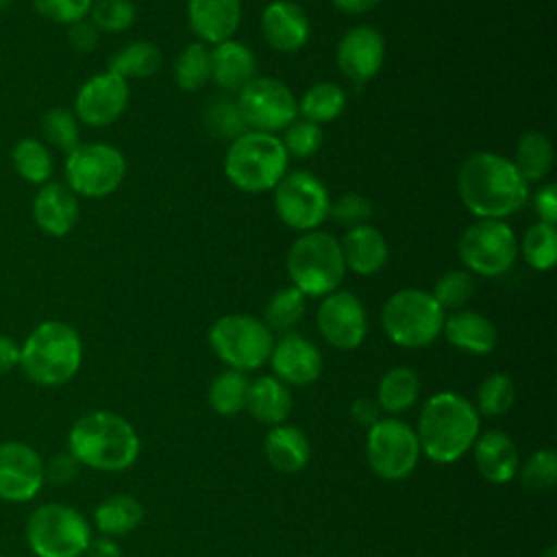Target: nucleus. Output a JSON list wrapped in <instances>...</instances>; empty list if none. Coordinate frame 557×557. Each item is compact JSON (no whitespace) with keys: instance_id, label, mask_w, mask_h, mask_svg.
I'll return each mask as SVG.
<instances>
[{"instance_id":"nucleus-1","label":"nucleus","mask_w":557,"mask_h":557,"mask_svg":"<svg viewBox=\"0 0 557 557\" xmlns=\"http://www.w3.org/2000/svg\"><path fill=\"white\" fill-rule=\"evenodd\" d=\"M457 191L463 207L479 220H505L529 200V183L511 159L487 150L474 152L461 163Z\"/></svg>"},{"instance_id":"nucleus-2","label":"nucleus","mask_w":557,"mask_h":557,"mask_svg":"<svg viewBox=\"0 0 557 557\" xmlns=\"http://www.w3.org/2000/svg\"><path fill=\"white\" fill-rule=\"evenodd\" d=\"M416 435L420 453L431 461H457L479 435V411L468 398L455 392H440L422 405Z\"/></svg>"},{"instance_id":"nucleus-3","label":"nucleus","mask_w":557,"mask_h":557,"mask_svg":"<svg viewBox=\"0 0 557 557\" xmlns=\"http://www.w3.org/2000/svg\"><path fill=\"white\" fill-rule=\"evenodd\" d=\"M67 450L81 466L120 472L135 463L139 435L128 420L113 411H89L72 424Z\"/></svg>"},{"instance_id":"nucleus-4","label":"nucleus","mask_w":557,"mask_h":557,"mask_svg":"<svg viewBox=\"0 0 557 557\" xmlns=\"http://www.w3.org/2000/svg\"><path fill=\"white\" fill-rule=\"evenodd\" d=\"M83 363V339L61 320L39 322L20 344L22 372L41 387H59L74 379Z\"/></svg>"},{"instance_id":"nucleus-5","label":"nucleus","mask_w":557,"mask_h":557,"mask_svg":"<svg viewBox=\"0 0 557 557\" xmlns=\"http://www.w3.org/2000/svg\"><path fill=\"white\" fill-rule=\"evenodd\" d=\"M289 157L278 135L246 131L231 141L224 154L226 178L246 194L274 189L287 174Z\"/></svg>"},{"instance_id":"nucleus-6","label":"nucleus","mask_w":557,"mask_h":557,"mask_svg":"<svg viewBox=\"0 0 557 557\" xmlns=\"http://www.w3.org/2000/svg\"><path fill=\"white\" fill-rule=\"evenodd\" d=\"M285 268L292 285L305 296H326L335 292L346 276L339 239L318 228L294 239Z\"/></svg>"},{"instance_id":"nucleus-7","label":"nucleus","mask_w":557,"mask_h":557,"mask_svg":"<svg viewBox=\"0 0 557 557\" xmlns=\"http://www.w3.org/2000/svg\"><path fill=\"white\" fill-rule=\"evenodd\" d=\"M444 318L446 311L437 305L433 294L418 287L394 292L381 309L385 335L403 348H422L433 344L442 333Z\"/></svg>"},{"instance_id":"nucleus-8","label":"nucleus","mask_w":557,"mask_h":557,"mask_svg":"<svg viewBox=\"0 0 557 557\" xmlns=\"http://www.w3.org/2000/svg\"><path fill=\"white\" fill-rule=\"evenodd\" d=\"M26 542L35 557H81L91 542V531L74 507L46 503L28 516Z\"/></svg>"},{"instance_id":"nucleus-9","label":"nucleus","mask_w":557,"mask_h":557,"mask_svg":"<svg viewBox=\"0 0 557 557\" xmlns=\"http://www.w3.org/2000/svg\"><path fill=\"white\" fill-rule=\"evenodd\" d=\"M209 344L226 366L246 372L270 359L274 335L265 322L255 315L228 313L211 324Z\"/></svg>"},{"instance_id":"nucleus-10","label":"nucleus","mask_w":557,"mask_h":557,"mask_svg":"<svg viewBox=\"0 0 557 557\" xmlns=\"http://www.w3.org/2000/svg\"><path fill=\"white\" fill-rule=\"evenodd\" d=\"M124 174L126 159L111 144H78L65 154V185L76 196L104 198L122 185Z\"/></svg>"},{"instance_id":"nucleus-11","label":"nucleus","mask_w":557,"mask_h":557,"mask_svg":"<svg viewBox=\"0 0 557 557\" xmlns=\"http://www.w3.org/2000/svg\"><path fill=\"white\" fill-rule=\"evenodd\" d=\"M459 259L479 276H500L511 270L518 259V237L505 220H476L457 244Z\"/></svg>"},{"instance_id":"nucleus-12","label":"nucleus","mask_w":557,"mask_h":557,"mask_svg":"<svg viewBox=\"0 0 557 557\" xmlns=\"http://www.w3.org/2000/svg\"><path fill=\"white\" fill-rule=\"evenodd\" d=\"M331 209L326 185L307 170L285 174L274 187V211L278 220L300 233L315 231Z\"/></svg>"},{"instance_id":"nucleus-13","label":"nucleus","mask_w":557,"mask_h":557,"mask_svg":"<svg viewBox=\"0 0 557 557\" xmlns=\"http://www.w3.org/2000/svg\"><path fill=\"white\" fill-rule=\"evenodd\" d=\"M366 457L376 476L385 481H400L409 476L418 463V435L398 418H381L368 431Z\"/></svg>"},{"instance_id":"nucleus-14","label":"nucleus","mask_w":557,"mask_h":557,"mask_svg":"<svg viewBox=\"0 0 557 557\" xmlns=\"http://www.w3.org/2000/svg\"><path fill=\"white\" fill-rule=\"evenodd\" d=\"M237 107L246 126L261 133L285 131L298 115V102L292 89L272 76H255L237 91Z\"/></svg>"},{"instance_id":"nucleus-15","label":"nucleus","mask_w":557,"mask_h":557,"mask_svg":"<svg viewBox=\"0 0 557 557\" xmlns=\"http://www.w3.org/2000/svg\"><path fill=\"white\" fill-rule=\"evenodd\" d=\"M320 335L337 350L357 348L368 333V315L363 302L346 289L326 294L315 313Z\"/></svg>"},{"instance_id":"nucleus-16","label":"nucleus","mask_w":557,"mask_h":557,"mask_svg":"<svg viewBox=\"0 0 557 557\" xmlns=\"http://www.w3.org/2000/svg\"><path fill=\"white\" fill-rule=\"evenodd\" d=\"M128 81L104 70L87 78L74 98V115L78 122L100 128L122 117L128 107Z\"/></svg>"},{"instance_id":"nucleus-17","label":"nucleus","mask_w":557,"mask_h":557,"mask_svg":"<svg viewBox=\"0 0 557 557\" xmlns=\"http://www.w3.org/2000/svg\"><path fill=\"white\" fill-rule=\"evenodd\" d=\"M44 459L24 442L0 444V498L7 503H28L44 487Z\"/></svg>"},{"instance_id":"nucleus-18","label":"nucleus","mask_w":557,"mask_h":557,"mask_svg":"<svg viewBox=\"0 0 557 557\" xmlns=\"http://www.w3.org/2000/svg\"><path fill=\"white\" fill-rule=\"evenodd\" d=\"M337 67L339 72L355 81L366 83L379 74L385 59V39L383 35L366 24L348 28L337 44Z\"/></svg>"},{"instance_id":"nucleus-19","label":"nucleus","mask_w":557,"mask_h":557,"mask_svg":"<svg viewBox=\"0 0 557 557\" xmlns=\"http://www.w3.org/2000/svg\"><path fill=\"white\" fill-rule=\"evenodd\" d=\"M274 376L285 385L305 387L322 374V355L313 342L298 333H285L274 342L270 359Z\"/></svg>"},{"instance_id":"nucleus-20","label":"nucleus","mask_w":557,"mask_h":557,"mask_svg":"<svg viewBox=\"0 0 557 557\" xmlns=\"http://www.w3.org/2000/svg\"><path fill=\"white\" fill-rule=\"evenodd\" d=\"M261 35L272 50L298 52L311 35L305 9L292 0H274L261 13Z\"/></svg>"},{"instance_id":"nucleus-21","label":"nucleus","mask_w":557,"mask_h":557,"mask_svg":"<svg viewBox=\"0 0 557 557\" xmlns=\"http://www.w3.org/2000/svg\"><path fill=\"white\" fill-rule=\"evenodd\" d=\"M81 215L78 196L57 181L39 185L33 200V218L41 233L50 237H65L74 231Z\"/></svg>"},{"instance_id":"nucleus-22","label":"nucleus","mask_w":557,"mask_h":557,"mask_svg":"<svg viewBox=\"0 0 557 557\" xmlns=\"http://www.w3.org/2000/svg\"><path fill=\"white\" fill-rule=\"evenodd\" d=\"M187 22L200 44H222L242 22V0H187Z\"/></svg>"},{"instance_id":"nucleus-23","label":"nucleus","mask_w":557,"mask_h":557,"mask_svg":"<svg viewBox=\"0 0 557 557\" xmlns=\"http://www.w3.org/2000/svg\"><path fill=\"white\" fill-rule=\"evenodd\" d=\"M339 248L346 270L359 276H372L381 272L389 257V248L383 233L372 224L348 228L346 235L339 239Z\"/></svg>"},{"instance_id":"nucleus-24","label":"nucleus","mask_w":557,"mask_h":557,"mask_svg":"<svg viewBox=\"0 0 557 557\" xmlns=\"http://www.w3.org/2000/svg\"><path fill=\"white\" fill-rule=\"evenodd\" d=\"M474 461L479 472L490 483H507L520 468V457L513 440L503 431H485L474 440Z\"/></svg>"},{"instance_id":"nucleus-25","label":"nucleus","mask_w":557,"mask_h":557,"mask_svg":"<svg viewBox=\"0 0 557 557\" xmlns=\"http://www.w3.org/2000/svg\"><path fill=\"white\" fill-rule=\"evenodd\" d=\"M257 76V61L248 46L226 39L211 48V81L226 89L239 91Z\"/></svg>"},{"instance_id":"nucleus-26","label":"nucleus","mask_w":557,"mask_h":557,"mask_svg":"<svg viewBox=\"0 0 557 557\" xmlns=\"http://www.w3.org/2000/svg\"><path fill=\"white\" fill-rule=\"evenodd\" d=\"M442 333L455 348L472 355H487L496 348L498 342V333L492 320L468 309H457L446 315Z\"/></svg>"},{"instance_id":"nucleus-27","label":"nucleus","mask_w":557,"mask_h":557,"mask_svg":"<svg viewBox=\"0 0 557 557\" xmlns=\"http://www.w3.org/2000/svg\"><path fill=\"white\" fill-rule=\"evenodd\" d=\"M268 463L283 474L300 472L311 457V444L307 435L289 424H276L263 442Z\"/></svg>"},{"instance_id":"nucleus-28","label":"nucleus","mask_w":557,"mask_h":557,"mask_svg":"<svg viewBox=\"0 0 557 557\" xmlns=\"http://www.w3.org/2000/svg\"><path fill=\"white\" fill-rule=\"evenodd\" d=\"M257 422L263 424H283L292 411V394L289 387L276 376H259L248 383L246 407Z\"/></svg>"},{"instance_id":"nucleus-29","label":"nucleus","mask_w":557,"mask_h":557,"mask_svg":"<svg viewBox=\"0 0 557 557\" xmlns=\"http://www.w3.org/2000/svg\"><path fill=\"white\" fill-rule=\"evenodd\" d=\"M141 518H144L141 503L131 494H113L104 498L94 511L96 529L109 537L131 533L133 529L139 527Z\"/></svg>"},{"instance_id":"nucleus-30","label":"nucleus","mask_w":557,"mask_h":557,"mask_svg":"<svg viewBox=\"0 0 557 557\" xmlns=\"http://www.w3.org/2000/svg\"><path fill=\"white\" fill-rule=\"evenodd\" d=\"M418 394H420L418 374L407 366H396L381 376L379 389H376V403L381 411L400 413L418 400Z\"/></svg>"},{"instance_id":"nucleus-31","label":"nucleus","mask_w":557,"mask_h":557,"mask_svg":"<svg viewBox=\"0 0 557 557\" xmlns=\"http://www.w3.org/2000/svg\"><path fill=\"white\" fill-rule=\"evenodd\" d=\"M553 159L555 152L550 139L540 131H529L518 139L511 163L527 183H533L550 172Z\"/></svg>"},{"instance_id":"nucleus-32","label":"nucleus","mask_w":557,"mask_h":557,"mask_svg":"<svg viewBox=\"0 0 557 557\" xmlns=\"http://www.w3.org/2000/svg\"><path fill=\"white\" fill-rule=\"evenodd\" d=\"M161 65V52L150 41H131L111 54L107 70L117 74L120 78H150Z\"/></svg>"},{"instance_id":"nucleus-33","label":"nucleus","mask_w":557,"mask_h":557,"mask_svg":"<svg viewBox=\"0 0 557 557\" xmlns=\"http://www.w3.org/2000/svg\"><path fill=\"white\" fill-rule=\"evenodd\" d=\"M346 91L337 85V83H315L311 85L300 102H298V113L302 115V120L315 122V124H324V122H333L337 120L344 109H346Z\"/></svg>"},{"instance_id":"nucleus-34","label":"nucleus","mask_w":557,"mask_h":557,"mask_svg":"<svg viewBox=\"0 0 557 557\" xmlns=\"http://www.w3.org/2000/svg\"><path fill=\"white\" fill-rule=\"evenodd\" d=\"M11 161L15 172L33 185H44L52 176V154L44 141L35 137H22L11 148Z\"/></svg>"},{"instance_id":"nucleus-35","label":"nucleus","mask_w":557,"mask_h":557,"mask_svg":"<svg viewBox=\"0 0 557 557\" xmlns=\"http://www.w3.org/2000/svg\"><path fill=\"white\" fill-rule=\"evenodd\" d=\"M174 81L183 91H198L211 81V50L207 44H187L174 61Z\"/></svg>"},{"instance_id":"nucleus-36","label":"nucleus","mask_w":557,"mask_h":557,"mask_svg":"<svg viewBox=\"0 0 557 557\" xmlns=\"http://www.w3.org/2000/svg\"><path fill=\"white\" fill-rule=\"evenodd\" d=\"M248 379L239 370H224L220 372L209 385V405L220 416H235L246 407L248 394Z\"/></svg>"},{"instance_id":"nucleus-37","label":"nucleus","mask_w":557,"mask_h":557,"mask_svg":"<svg viewBox=\"0 0 557 557\" xmlns=\"http://www.w3.org/2000/svg\"><path fill=\"white\" fill-rule=\"evenodd\" d=\"M307 311V296L294 285H287L272 294L265 305V326L278 333H292V329L302 320Z\"/></svg>"},{"instance_id":"nucleus-38","label":"nucleus","mask_w":557,"mask_h":557,"mask_svg":"<svg viewBox=\"0 0 557 557\" xmlns=\"http://www.w3.org/2000/svg\"><path fill=\"white\" fill-rule=\"evenodd\" d=\"M518 250H522L524 261L537 270L546 272L557 261V228L546 222H535L518 242Z\"/></svg>"},{"instance_id":"nucleus-39","label":"nucleus","mask_w":557,"mask_h":557,"mask_svg":"<svg viewBox=\"0 0 557 557\" xmlns=\"http://www.w3.org/2000/svg\"><path fill=\"white\" fill-rule=\"evenodd\" d=\"M41 133L46 141L61 152H72L81 144V128L74 111L65 107H52L41 117Z\"/></svg>"},{"instance_id":"nucleus-40","label":"nucleus","mask_w":557,"mask_h":557,"mask_svg":"<svg viewBox=\"0 0 557 557\" xmlns=\"http://www.w3.org/2000/svg\"><path fill=\"white\" fill-rule=\"evenodd\" d=\"M516 400V387L509 374L505 372H494L485 376L476 389V403L479 411L487 418L503 416L511 409Z\"/></svg>"},{"instance_id":"nucleus-41","label":"nucleus","mask_w":557,"mask_h":557,"mask_svg":"<svg viewBox=\"0 0 557 557\" xmlns=\"http://www.w3.org/2000/svg\"><path fill=\"white\" fill-rule=\"evenodd\" d=\"M205 126L218 139H237L248 131L237 100L218 98L205 111Z\"/></svg>"},{"instance_id":"nucleus-42","label":"nucleus","mask_w":557,"mask_h":557,"mask_svg":"<svg viewBox=\"0 0 557 557\" xmlns=\"http://www.w3.org/2000/svg\"><path fill=\"white\" fill-rule=\"evenodd\" d=\"M516 474H520V483L527 492H533V494L550 492L555 481H557V455H555V450H550V448L535 450L522 463V468H518Z\"/></svg>"},{"instance_id":"nucleus-43","label":"nucleus","mask_w":557,"mask_h":557,"mask_svg":"<svg viewBox=\"0 0 557 557\" xmlns=\"http://www.w3.org/2000/svg\"><path fill=\"white\" fill-rule=\"evenodd\" d=\"M433 298L446 309H461L474 294V276L468 270H448L433 285Z\"/></svg>"},{"instance_id":"nucleus-44","label":"nucleus","mask_w":557,"mask_h":557,"mask_svg":"<svg viewBox=\"0 0 557 557\" xmlns=\"http://www.w3.org/2000/svg\"><path fill=\"white\" fill-rule=\"evenodd\" d=\"M87 17L98 30L122 33L133 26L137 9L131 0H94Z\"/></svg>"},{"instance_id":"nucleus-45","label":"nucleus","mask_w":557,"mask_h":557,"mask_svg":"<svg viewBox=\"0 0 557 557\" xmlns=\"http://www.w3.org/2000/svg\"><path fill=\"white\" fill-rule=\"evenodd\" d=\"M322 128L315 122L309 120H294L283 135V146L287 157H296V159H309L313 157L320 146H322Z\"/></svg>"},{"instance_id":"nucleus-46","label":"nucleus","mask_w":557,"mask_h":557,"mask_svg":"<svg viewBox=\"0 0 557 557\" xmlns=\"http://www.w3.org/2000/svg\"><path fill=\"white\" fill-rule=\"evenodd\" d=\"M329 215H331L337 224H342V226H346V228H352V226L368 224V220H370V215H372V205H370V200H368L363 194L348 191V194L337 196V198L331 202Z\"/></svg>"},{"instance_id":"nucleus-47","label":"nucleus","mask_w":557,"mask_h":557,"mask_svg":"<svg viewBox=\"0 0 557 557\" xmlns=\"http://www.w3.org/2000/svg\"><path fill=\"white\" fill-rule=\"evenodd\" d=\"M94 0H33L39 15L57 24H74L89 15Z\"/></svg>"},{"instance_id":"nucleus-48","label":"nucleus","mask_w":557,"mask_h":557,"mask_svg":"<svg viewBox=\"0 0 557 557\" xmlns=\"http://www.w3.org/2000/svg\"><path fill=\"white\" fill-rule=\"evenodd\" d=\"M78 466L81 463L74 459V455L70 450L67 453H59L48 463H44V479L54 483V485H65V483L76 479Z\"/></svg>"},{"instance_id":"nucleus-49","label":"nucleus","mask_w":557,"mask_h":557,"mask_svg":"<svg viewBox=\"0 0 557 557\" xmlns=\"http://www.w3.org/2000/svg\"><path fill=\"white\" fill-rule=\"evenodd\" d=\"M98 39H100V30L87 17L67 26V41L78 52L96 50Z\"/></svg>"},{"instance_id":"nucleus-50","label":"nucleus","mask_w":557,"mask_h":557,"mask_svg":"<svg viewBox=\"0 0 557 557\" xmlns=\"http://www.w3.org/2000/svg\"><path fill=\"white\" fill-rule=\"evenodd\" d=\"M533 209L537 213V222H546V224H557V187L555 183H546L544 187H540L533 196Z\"/></svg>"},{"instance_id":"nucleus-51","label":"nucleus","mask_w":557,"mask_h":557,"mask_svg":"<svg viewBox=\"0 0 557 557\" xmlns=\"http://www.w3.org/2000/svg\"><path fill=\"white\" fill-rule=\"evenodd\" d=\"M350 413L363 426H372L381 420V407H379L376 398H357L350 405Z\"/></svg>"},{"instance_id":"nucleus-52","label":"nucleus","mask_w":557,"mask_h":557,"mask_svg":"<svg viewBox=\"0 0 557 557\" xmlns=\"http://www.w3.org/2000/svg\"><path fill=\"white\" fill-rule=\"evenodd\" d=\"M17 366H20V344L9 335H0V374H7Z\"/></svg>"},{"instance_id":"nucleus-53","label":"nucleus","mask_w":557,"mask_h":557,"mask_svg":"<svg viewBox=\"0 0 557 557\" xmlns=\"http://www.w3.org/2000/svg\"><path fill=\"white\" fill-rule=\"evenodd\" d=\"M85 555L87 557H122V548L113 537L102 535V537H96V540L91 537Z\"/></svg>"},{"instance_id":"nucleus-54","label":"nucleus","mask_w":557,"mask_h":557,"mask_svg":"<svg viewBox=\"0 0 557 557\" xmlns=\"http://www.w3.org/2000/svg\"><path fill=\"white\" fill-rule=\"evenodd\" d=\"M333 7L339 11V13H346V15H363L368 11H372L381 0H331Z\"/></svg>"},{"instance_id":"nucleus-55","label":"nucleus","mask_w":557,"mask_h":557,"mask_svg":"<svg viewBox=\"0 0 557 557\" xmlns=\"http://www.w3.org/2000/svg\"><path fill=\"white\" fill-rule=\"evenodd\" d=\"M542 557H557V550H555V546H548V548L542 553Z\"/></svg>"},{"instance_id":"nucleus-56","label":"nucleus","mask_w":557,"mask_h":557,"mask_svg":"<svg viewBox=\"0 0 557 557\" xmlns=\"http://www.w3.org/2000/svg\"><path fill=\"white\" fill-rule=\"evenodd\" d=\"M11 4V0H0V13Z\"/></svg>"}]
</instances>
